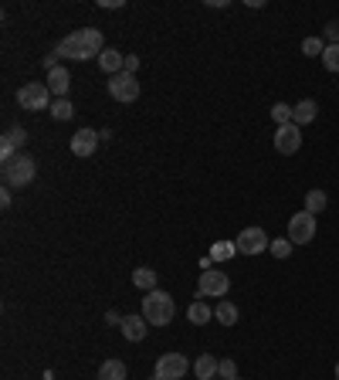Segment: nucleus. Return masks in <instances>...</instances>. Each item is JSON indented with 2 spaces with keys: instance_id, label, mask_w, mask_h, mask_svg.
Wrapping results in <instances>:
<instances>
[{
  "instance_id": "9",
  "label": "nucleus",
  "mask_w": 339,
  "mask_h": 380,
  "mask_svg": "<svg viewBox=\"0 0 339 380\" xmlns=\"http://www.w3.org/2000/svg\"><path fill=\"white\" fill-rule=\"evenodd\" d=\"M237 251L241 255H261L265 248H271V238L265 234V227H244L241 234H237Z\"/></svg>"
},
{
  "instance_id": "15",
  "label": "nucleus",
  "mask_w": 339,
  "mask_h": 380,
  "mask_svg": "<svg viewBox=\"0 0 339 380\" xmlns=\"http://www.w3.org/2000/svg\"><path fill=\"white\" fill-rule=\"evenodd\" d=\"M99 69L112 78V75H119V71H126V54L116 52V48H105V52L99 54Z\"/></svg>"
},
{
  "instance_id": "7",
  "label": "nucleus",
  "mask_w": 339,
  "mask_h": 380,
  "mask_svg": "<svg viewBox=\"0 0 339 380\" xmlns=\"http://www.w3.org/2000/svg\"><path fill=\"white\" fill-rule=\"evenodd\" d=\"M186 370H190V363H186L184 353H163V357L156 360L153 377L156 380H184Z\"/></svg>"
},
{
  "instance_id": "10",
  "label": "nucleus",
  "mask_w": 339,
  "mask_h": 380,
  "mask_svg": "<svg viewBox=\"0 0 339 380\" xmlns=\"http://www.w3.org/2000/svg\"><path fill=\"white\" fill-rule=\"evenodd\" d=\"M275 150H278V153H285V156L299 153V150H302V129H299L295 122L278 126V129H275Z\"/></svg>"
},
{
  "instance_id": "37",
  "label": "nucleus",
  "mask_w": 339,
  "mask_h": 380,
  "mask_svg": "<svg viewBox=\"0 0 339 380\" xmlns=\"http://www.w3.org/2000/svg\"><path fill=\"white\" fill-rule=\"evenodd\" d=\"M234 380H241V377H234Z\"/></svg>"
},
{
  "instance_id": "4",
  "label": "nucleus",
  "mask_w": 339,
  "mask_h": 380,
  "mask_svg": "<svg viewBox=\"0 0 339 380\" xmlns=\"http://www.w3.org/2000/svg\"><path fill=\"white\" fill-rule=\"evenodd\" d=\"M51 88L44 82H28V85L17 88V105L28 109V112H41V109H51Z\"/></svg>"
},
{
  "instance_id": "2",
  "label": "nucleus",
  "mask_w": 339,
  "mask_h": 380,
  "mask_svg": "<svg viewBox=\"0 0 339 380\" xmlns=\"http://www.w3.org/2000/svg\"><path fill=\"white\" fill-rule=\"evenodd\" d=\"M143 316H146V323H150V326H170V323H173V316H177V302H173V295L163 292V289L146 292V299H143Z\"/></svg>"
},
{
  "instance_id": "35",
  "label": "nucleus",
  "mask_w": 339,
  "mask_h": 380,
  "mask_svg": "<svg viewBox=\"0 0 339 380\" xmlns=\"http://www.w3.org/2000/svg\"><path fill=\"white\" fill-rule=\"evenodd\" d=\"M0 208H4V210L11 208V190H4V194H0Z\"/></svg>"
},
{
  "instance_id": "5",
  "label": "nucleus",
  "mask_w": 339,
  "mask_h": 380,
  "mask_svg": "<svg viewBox=\"0 0 339 380\" xmlns=\"http://www.w3.org/2000/svg\"><path fill=\"white\" fill-rule=\"evenodd\" d=\"M316 238V214L309 210H299L288 218V242L292 244H309Z\"/></svg>"
},
{
  "instance_id": "13",
  "label": "nucleus",
  "mask_w": 339,
  "mask_h": 380,
  "mask_svg": "<svg viewBox=\"0 0 339 380\" xmlns=\"http://www.w3.org/2000/svg\"><path fill=\"white\" fill-rule=\"evenodd\" d=\"M24 143H28V133H24L20 126H14V129H7V136L0 139V156H4V160H11V156H17L20 150H24Z\"/></svg>"
},
{
  "instance_id": "25",
  "label": "nucleus",
  "mask_w": 339,
  "mask_h": 380,
  "mask_svg": "<svg viewBox=\"0 0 339 380\" xmlns=\"http://www.w3.org/2000/svg\"><path fill=\"white\" fill-rule=\"evenodd\" d=\"M322 52H326V37H305L302 41V54H309V58H322Z\"/></svg>"
},
{
  "instance_id": "28",
  "label": "nucleus",
  "mask_w": 339,
  "mask_h": 380,
  "mask_svg": "<svg viewBox=\"0 0 339 380\" xmlns=\"http://www.w3.org/2000/svg\"><path fill=\"white\" fill-rule=\"evenodd\" d=\"M268 251L275 255V259H288V255H292V242H288V238H275Z\"/></svg>"
},
{
  "instance_id": "38",
  "label": "nucleus",
  "mask_w": 339,
  "mask_h": 380,
  "mask_svg": "<svg viewBox=\"0 0 339 380\" xmlns=\"http://www.w3.org/2000/svg\"><path fill=\"white\" fill-rule=\"evenodd\" d=\"M153 380H156V377H153Z\"/></svg>"
},
{
  "instance_id": "3",
  "label": "nucleus",
  "mask_w": 339,
  "mask_h": 380,
  "mask_svg": "<svg viewBox=\"0 0 339 380\" xmlns=\"http://www.w3.org/2000/svg\"><path fill=\"white\" fill-rule=\"evenodd\" d=\"M37 173V160L28 153H17L11 160H4V184L7 187H28Z\"/></svg>"
},
{
  "instance_id": "6",
  "label": "nucleus",
  "mask_w": 339,
  "mask_h": 380,
  "mask_svg": "<svg viewBox=\"0 0 339 380\" xmlns=\"http://www.w3.org/2000/svg\"><path fill=\"white\" fill-rule=\"evenodd\" d=\"M109 95L116 99V102L129 105L139 99V82H136V75H129V71H119V75H112L109 78Z\"/></svg>"
},
{
  "instance_id": "19",
  "label": "nucleus",
  "mask_w": 339,
  "mask_h": 380,
  "mask_svg": "<svg viewBox=\"0 0 339 380\" xmlns=\"http://www.w3.org/2000/svg\"><path fill=\"white\" fill-rule=\"evenodd\" d=\"M214 319H218L220 326H237V306L231 302V299L218 302V309H214Z\"/></svg>"
},
{
  "instance_id": "16",
  "label": "nucleus",
  "mask_w": 339,
  "mask_h": 380,
  "mask_svg": "<svg viewBox=\"0 0 339 380\" xmlns=\"http://www.w3.org/2000/svg\"><path fill=\"white\" fill-rule=\"evenodd\" d=\"M48 88H51V95H54V99H68V88H71V75H68L61 65H58V69H51V71H48Z\"/></svg>"
},
{
  "instance_id": "36",
  "label": "nucleus",
  "mask_w": 339,
  "mask_h": 380,
  "mask_svg": "<svg viewBox=\"0 0 339 380\" xmlns=\"http://www.w3.org/2000/svg\"><path fill=\"white\" fill-rule=\"evenodd\" d=\"M336 380H339V363H336Z\"/></svg>"
},
{
  "instance_id": "23",
  "label": "nucleus",
  "mask_w": 339,
  "mask_h": 380,
  "mask_svg": "<svg viewBox=\"0 0 339 380\" xmlns=\"http://www.w3.org/2000/svg\"><path fill=\"white\" fill-rule=\"evenodd\" d=\"M51 116H54V119L58 122H68L71 119V116H75V105L68 102V99H54V102H51V109H48Z\"/></svg>"
},
{
  "instance_id": "30",
  "label": "nucleus",
  "mask_w": 339,
  "mask_h": 380,
  "mask_svg": "<svg viewBox=\"0 0 339 380\" xmlns=\"http://www.w3.org/2000/svg\"><path fill=\"white\" fill-rule=\"evenodd\" d=\"M326 41L329 44H339V20H329L326 24Z\"/></svg>"
},
{
  "instance_id": "1",
  "label": "nucleus",
  "mask_w": 339,
  "mask_h": 380,
  "mask_svg": "<svg viewBox=\"0 0 339 380\" xmlns=\"http://www.w3.org/2000/svg\"><path fill=\"white\" fill-rule=\"evenodd\" d=\"M102 52H105V44H102L99 28H78V31H71L68 37H61V41H58V48H54L58 58H75V61L99 58Z\"/></svg>"
},
{
  "instance_id": "29",
  "label": "nucleus",
  "mask_w": 339,
  "mask_h": 380,
  "mask_svg": "<svg viewBox=\"0 0 339 380\" xmlns=\"http://www.w3.org/2000/svg\"><path fill=\"white\" fill-rule=\"evenodd\" d=\"M220 377L224 380H234L237 377V367H234V360H220V370H218Z\"/></svg>"
},
{
  "instance_id": "14",
  "label": "nucleus",
  "mask_w": 339,
  "mask_h": 380,
  "mask_svg": "<svg viewBox=\"0 0 339 380\" xmlns=\"http://www.w3.org/2000/svg\"><path fill=\"white\" fill-rule=\"evenodd\" d=\"M319 119V102L316 99H302V102L292 105V122L302 129V126H309V122Z\"/></svg>"
},
{
  "instance_id": "20",
  "label": "nucleus",
  "mask_w": 339,
  "mask_h": 380,
  "mask_svg": "<svg viewBox=\"0 0 339 380\" xmlns=\"http://www.w3.org/2000/svg\"><path fill=\"white\" fill-rule=\"evenodd\" d=\"M99 380H126V363L122 360H102Z\"/></svg>"
},
{
  "instance_id": "22",
  "label": "nucleus",
  "mask_w": 339,
  "mask_h": 380,
  "mask_svg": "<svg viewBox=\"0 0 339 380\" xmlns=\"http://www.w3.org/2000/svg\"><path fill=\"white\" fill-rule=\"evenodd\" d=\"M326 204H329L326 190H309V194H305V210H309V214H316V218H319L322 210H326Z\"/></svg>"
},
{
  "instance_id": "17",
  "label": "nucleus",
  "mask_w": 339,
  "mask_h": 380,
  "mask_svg": "<svg viewBox=\"0 0 339 380\" xmlns=\"http://www.w3.org/2000/svg\"><path fill=\"white\" fill-rule=\"evenodd\" d=\"M220 370V360L214 357V353H201L197 357V363H194V374H197V380H214Z\"/></svg>"
},
{
  "instance_id": "34",
  "label": "nucleus",
  "mask_w": 339,
  "mask_h": 380,
  "mask_svg": "<svg viewBox=\"0 0 339 380\" xmlns=\"http://www.w3.org/2000/svg\"><path fill=\"white\" fill-rule=\"evenodd\" d=\"M99 7H109V11H116V7H122V0H99Z\"/></svg>"
},
{
  "instance_id": "24",
  "label": "nucleus",
  "mask_w": 339,
  "mask_h": 380,
  "mask_svg": "<svg viewBox=\"0 0 339 380\" xmlns=\"http://www.w3.org/2000/svg\"><path fill=\"white\" fill-rule=\"evenodd\" d=\"M237 255V244L234 242H218L210 248V261H227Z\"/></svg>"
},
{
  "instance_id": "21",
  "label": "nucleus",
  "mask_w": 339,
  "mask_h": 380,
  "mask_svg": "<svg viewBox=\"0 0 339 380\" xmlns=\"http://www.w3.org/2000/svg\"><path fill=\"white\" fill-rule=\"evenodd\" d=\"M133 285L136 289H146V292H153L156 289V272L153 268H146V265H139L133 272Z\"/></svg>"
},
{
  "instance_id": "8",
  "label": "nucleus",
  "mask_w": 339,
  "mask_h": 380,
  "mask_svg": "<svg viewBox=\"0 0 339 380\" xmlns=\"http://www.w3.org/2000/svg\"><path fill=\"white\" fill-rule=\"evenodd\" d=\"M227 289H231V278L224 275V272L207 268V272H201V289H197V299H220V295H227Z\"/></svg>"
},
{
  "instance_id": "31",
  "label": "nucleus",
  "mask_w": 339,
  "mask_h": 380,
  "mask_svg": "<svg viewBox=\"0 0 339 380\" xmlns=\"http://www.w3.org/2000/svg\"><path fill=\"white\" fill-rule=\"evenodd\" d=\"M126 71H129V75L139 71V58H136V54H126Z\"/></svg>"
},
{
  "instance_id": "33",
  "label": "nucleus",
  "mask_w": 339,
  "mask_h": 380,
  "mask_svg": "<svg viewBox=\"0 0 339 380\" xmlns=\"http://www.w3.org/2000/svg\"><path fill=\"white\" fill-rule=\"evenodd\" d=\"M44 69H58V54H54V52H51V54H44Z\"/></svg>"
},
{
  "instance_id": "32",
  "label": "nucleus",
  "mask_w": 339,
  "mask_h": 380,
  "mask_svg": "<svg viewBox=\"0 0 339 380\" xmlns=\"http://www.w3.org/2000/svg\"><path fill=\"white\" fill-rule=\"evenodd\" d=\"M122 319H126V316H119V312H105V323H109V326H122Z\"/></svg>"
},
{
  "instance_id": "18",
  "label": "nucleus",
  "mask_w": 339,
  "mask_h": 380,
  "mask_svg": "<svg viewBox=\"0 0 339 380\" xmlns=\"http://www.w3.org/2000/svg\"><path fill=\"white\" fill-rule=\"evenodd\" d=\"M210 316H214V312H210V306H207L203 299L190 302V309H186V319H190L194 326H207V323H210Z\"/></svg>"
},
{
  "instance_id": "11",
  "label": "nucleus",
  "mask_w": 339,
  "mask_h": 380,
  "mask_svg": "<svg viewBox=\"0 0 339 380\" xmlns=\"http://www.w3.org/2000/svg\"><path fill=\"white\" fill-rule=\"evenodd\" d=\"M99 139H102V133H95V129H78L68 146H71V153L75 156H92L95 150H99Z\"/></svg>"
},
{
  "instance_id": "27",
  "label": "nucleus",
  "mask_w": 339,
  "mask_h": 380,
  "mask_svg": "<svg viewBox=\"0 0 339 380\" xmlns=\"http://www.w3.org/2000/svg\"><path fill=\"white\" fill-rule=\"evenodd\" d=\"M322 65H326V71H339V44H326Z\"/></svg>"
},
{
  "instance_id": "26",
  "label": "nucleus",
  "mask_w": 339,
  "mask_h": 380,
  "mask_svg": "<svg viewBox=\"0 0 339 380\" xmlns=\"http://www.w3.org/2000/svg\"><path fill=\"white\" fill-rule=\"evenodd\" d=\"M271 119L278 122V126H288V122H292V105H288V102H275V105H271Z\"/></svg>"
},
{
  "instance_id": "12",
  "label": "nucleus",
  "mask_w": 339,
  "mask_h": 380,
  "mask_svg": "<svg viewBox=\"0 0 339 380\" xmlns=\"http://www.w3.org/2000/svg\"><path fill=\"white\" fill-rule=\"evenodd\" d=\"M122 336H126V340H129V343H139V340H146V329H150V323H146V316H143V312H139V316H136V312H129V316H126V319H122Z\"/></svg>"
}]
</instances>
